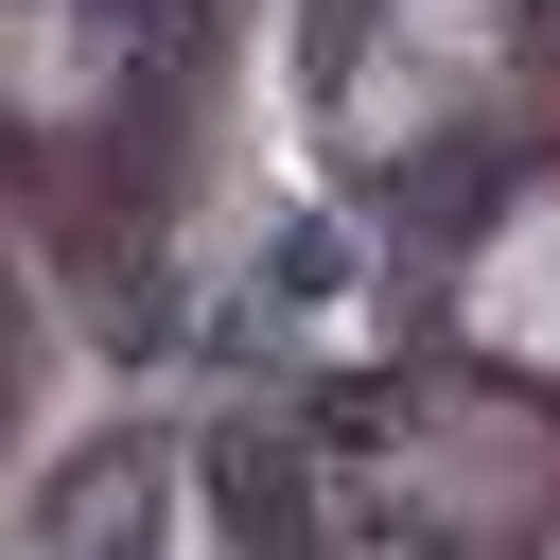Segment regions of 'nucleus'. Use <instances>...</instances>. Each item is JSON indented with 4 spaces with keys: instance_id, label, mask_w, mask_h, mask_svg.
I'll return each mask as SVG.
<instances>
[{
    "instance_id": "nucleus-1",
    "label": "nucleus",
    "mask_w": 560,
    "mask_h": 560,
    "mask_svg": "<svg viewBox=\"0 0 560 560\" xmlns=\"http://www.w3.org/2000/svg\"><path fill=\"white\" fill-rule=\"evenodd\" d=\"M472 332H508V350H560V192H525V228L472 262Z\"/></svg>"
}]
</instances>
